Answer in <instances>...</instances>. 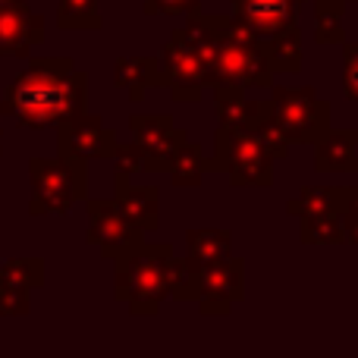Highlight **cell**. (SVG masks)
I'll list each match as a JSON object with an SVG mask.
<instances>
[{
  "label": "cell",
  "instance_id": "9c48e42d",
  "mask_svg": "<svg viewBox=\"0 0 358 358\" xmlns=\"http://www.w3.org/2000/svg\"><path fill=\"white\" fill-rule=\"evenodd\" d=\"M192 267H195V280H198V311L204 317L229 315L233 305H239L245 299V264H242V258L214 261V264H192Z\"/></svg>",
  "mask_w": 358,
  "mask_h": 358
},
{
  "label": "cell",
  "instance_id": "d4e9b609",
  "mask_svg": "<svg viewBox=\"0 0 358 358\" xmlns=\"http://www.w3.org/2000/svg\"><path fill=\"white\" fill-rule=\"evenodd\" d=\"M44 277H48V271H44L41 258H13L6 264H0V280L22 286V289H41Z\"/></svg>",
  "mask_w": 358,
  "mask_h": 358
},
{
  "label": "cell",
  "instance_id": "d6986e66",
  "mask_svg": "<svg viewBox=\"0 0 358 358\" xmlns=\"http://www.w3.org/2000/svg\"><path fill=\"white\" fill-rule=\"evenodd\" d=\"M185 258L192 264H214L233 258V233L229 229H189L185 233Z\"/></svg>",
  "mask_w": 358,
  "mask_h": 358
},
{
  "label": "cell",
  "instance_id": "1f68e13d",
  "mask_svg": "<svg viewBox=\"0 0 358 358\" xmlns=\"http://www.w3.org/2000/svg\"><path fill=\"white\" fill-rule=\"evenodd\" d=\"M343 220H346L349 245H352L358 255V185H352V198H349V208H346V214H343Z\"/></svg>",
  "mask_w": 358,
  "mask_h": 358
},
{
  "label": "cell",
  "instance_id": "603a6c76",
  "mask_svg": "<svg viewBox=\"0 0 358 358\" xmlns=\"http://www.w3.org/2000/svg\"><path fill=\"white\" fill-rule=\"evenodd\" d=\"M248 129L255 132V136L261 138V145H264L267 151H271L273 157H286L289 155V148H292V142L286 138V132H283V126L277 123V117H273V107H271V98L267 101H261V110L255 113V120H252V126Z\"/></svg>",
  "mask_w": 358,
  "mask_h": 358
},
{
  "label": "cell",
  "instance_id": "44dd1931",
  "mask_svg": "<svg viewBox=\"0 0 358 358\" xmlns=\"http://www.w3.org/2000/svg\"><path fill=\"white\" fill-rule=\"evenodd\" d=\"M204 173H208V157H204L201 145L185 138L173 167H170V182L179 185V189H195V185H201Z\"/></svg>",
  "mask_w": 358,
  "mask_h": 358
},
{
  "label": "cell",
  "instance_id": "83f0119b",
  "mask_svg": "<svg viewBox=\"0 0 358 358\" xmlns=\"http://www.w3.org/2000/svg\"><path fill=\"white\" fill-rule=\"evenodd\" d=\"M179 302H198V280H195V267L185 258H176L173 267V296Z\"/></svg>",
  "mask_w": 358,
  "mask_h": 358
},
{
  "label": "cell",
  "instance_id": "836d02e7",
  "mask_svg": "<svg viewBox=\"0 0 358 358\" xmlns=\"http://www.w3.org/2000/svg\"><path fill=\"white\" fill-rule=\"evenodd\" d=\"M0 155H3V129H0Z\"/></svg>",
  "mask_w": 358,
  "mask_h": 358
},
{
  "label": "cell",
  "instance_id": "484cf974",
  "mask_svg": "<svg viewBox=\"0 0 358 358\" xmlns=\"http://www.w3.org/2000/svg\"><path fill=\"white\" fill-rule=\"evenodd\" d=\"M31 311V289L0 280V317H25Z\"/></svg>",
  "mask_w": 358,
  "mask_h": 358
},
{
  "label": "cell",
  "instance_id": "5b68a950",
  "mask_svg": "<svg viewBox=\"0 0 358 358\" xmlns=\"http://www.w3.org/2000/svg\"><path fill=\"white\" fill-rule=\"evenodd\" d=\"M271 107L292 145H317L330 132V104L311 85H271Z\"/></svg>",
  "mask_w": 358,
  "mask_h": 358
},
{
  "label": "cell",
  "instance_id": "9a60e30c",
  "mask_svg": "<svg viewBox=\"0 0 358 358\" xmlns=\"http://www.w3.org/2000/svg\"><path fill=\"white\" fill-rule=\"evenodd\" d=\"M349 198H352V185H305L296 198L286 201V214L289 217H334L346 214Z\"/></svg>",
  "mask_w": 358,
  "mask_h": 358
},
{
  "label": "cell",
  "instance_id": "ba28073f",
  "mask_svg": "<svg viewBox=\"0 0 358 358\" xmlns=\"http://www.w3.org/2000/svg\"><path fill=\"white\" fill-rule=\"evenodd\" d=\"M88 210V233L85 242L101 252V258L117 261L120 255H126L132 245L145 239V233L120 210L117 198H85Z\"/></svg>",
  "mask_w": 358,
  "mask_h": 358
},
{
  "label": "cell",
  "instance_id": "277c9868",
  "mask_svg": "<svg viewBox=\"0 0 358 358\" xmlns=\"http://www.w3.org/2000/svg\"><path fill=\"white\" fill-rule=\"evenodd\" d=\"M29 214L48 217V214H66L73 204L88 198V161L79 157H31L29 161Z\"/></svg>",
  "mask_w": 358,
  "mask_h": 358
},
{
  "label": "cell",
  "instance_id": "f1b7e54d",
  "mask_svg": "<svg viewBox=\"0 0 358 358\" xmlns=\"http://www.w3.org/2000/svg\"><path fill=\"white\" fill-rule=\"evenodd\" d=\"M113 167H117V173H126V176H138L145 173V151L142 145L136 142H120L117 151H113Z\"/></svg>",
  "mask_w": 358,
  "mask_h": 358
},
{
  "label": "cell",
  "instance_id": "f546056e",
  "mask_svg": "<svg viewBox=\"0 0 358 358\" xmlns=\"http://www.w3.org/2000/svg\"><path fill=\"white\" fill-rule=\"evenodd\" d=\"M343 94L358 107V41H343Z\"/></svg>",
  "mask_w": 358,
  "mask_h": 358
},
{
  "label": "cell",
  "instance_id": "ac0fdd59",
  "mask_svg": "<svg viewBox=\"0 0 358 358\" xmlns=\"http://www.w3.org/2000/svg\"><path fill=\"white\" fill-rule=\"evenodd\" d=\"M248 88L242 85H217L214 88V113L217 126H252L255 113L261 110V101L248 98Z\"/></svg>",
  "mask_w": 358,
  "mask_h": 358
},
{
  "label": "cell",
  "instance_id": "cb8c5ba5",
  "mask_svg": "<svg viewBox=\"0 0 358 358\" xmlns=\"http://www.w3.org/2000/svg\"><path fill=\"white\" fill-rule=\"evenodd\" d=\"M101 0H57V25L60 29H101Z\"/></svg>",
  "mask_w": 358,
  "mask_h": 358
},
{
  "label": "cell",
  "instance_id": "5bb4252c",
  "mask_svg": "<svg viewBox=\"0 0 358 358\" xmlns=\"http://www.w3.org/2000/svg\"><path fill=\"white\" fill-rule=\"evenodd\" d=\"M113 179H117V182H113L117 185L113 198H117L120 210H123L142 233H155V229L161 227V189H157V185H136L132 176H126V173H117Z\"/></svg>",
  "mask_w": 358,
  "mask_h": 358
},
{
  "label": "cell",
  "instance_id": "8992f818",
  "mask_svg": "<svg viewBox=\"0 0 358 358\" xmlns=\"http://www.w3.org/2000/svg\"><path fill=\"white\" fill-rule=\"evenodd\" d=\"M214 57L208 66V88L242 85V88H271L273 69L267 60L264 41H236V38H214Z\"/></svg>",
  "mask_w": 358,
  "mask_h": 358
},
{
  "label": "cell",
  "instance_id": "8fae6325",
  "mask_svg": "<svg viewBox=\"0 0 358 358\" xmlns=\"http://www.w3.org/2000/svg\"><path fill=\"white\" fill-rule=\"evenodd\" d=\"M117 145V132L88 110L57 126V155L79 157V161H113Z\"/></svg>",
  "mask_w": 358,
  "mask_h": 358
},
{
  "label": "cell",
  "instance_id": "e575fe53",
  "mask_svg": "<svg viewBox=\"0 0 358 358\" xmlns=\"http://www.w3.org/2000/svg\"><path fill=\"white\" fill-rule=\"evenodd\" d=\"M296 3H299V6H305V3H311V0H296Z\"/></svg>",
  "mask_w": 358,
  "mask_h": 358
},
{
  "label": "cell",
  "instance_id": "7a4b0ae2",
  "mask_svg": "<svg viewBox=\"0 0 358 358\" xmlns=\"http://www.w3.org/2000/svg\"><path fill=\"white\" fill-rule=\"evenodd\" d=\"M173 245L142 239L113 261V299L123 302L132 317H155L173 296Z\"/></svg>",
  "mask_w": 358,
  "mask_h": 358
},
{
  "label": "cell",
  "instance_id": "2e32d148",
  "mask_svg": "<svg viewBox=\"0 0 358 358\" xmlns=\"http://www.w3.org/2000/svg\"><path fill=\"white\" fill-rule=\"evenodd\" d=\"M317 173H358V129H330L315 145Z\"/></svg>",
  "mask_w": 358,
  "mask_h": 358
},
{
  "label": "cell",
  "instance_id": "7402d4cb",
  "mask_svg": "<svg viewBox=\"0 0 358 358\" xmlns=\"http://www.w3.org/2000/svg\"><path fill=\"white\" fill-rule=\"evenodd\" d=\"M299 239L302 245H346V220L343 214L334 217H302V227H299Z\"/></svg>",
  "mask_w": 358,
  "mask_h": 358
},
{
  "label": "cell",
  "instance_id": "d590c367",
  "mask_svg": "<svg viewBox=\"0 0 358 358\" xmlns=\"http://www.w3.org/2000/svg\"><path fill=\"white\" fill-rule=\"evenodd\" d=\"M343 3H355V0H343Z\"/></svg>",
  "mask_w": 358,
  "mask_h": 358
},
{
  "label": "cell",
  "instance_id": "e0dca14e",
  "mask_svg": "<svg viewBox=\"0 0 358 358\" xmlns=\"http://www.w3.org/2000/svg\"><path fill=\"white\" fill-rule=\"evenodd\" d=\"M113 85L129 94L132 104H138L148 94V88H161L157 57H120L113 66Z\"/></svg>",
  "mask_w": 358,
  "mask_h": 358
},
{
  "label": "cell",
  "instance_id": "52a82bcc",
  "mask_svg": "<svg viewBox=\"0 0 358 358\" xmlns=\"http://www.w3.org/2000/svg\"><path fill=\"white\" fill-rule=\"evenodd\" d=\"M161 66V88H167L176 104H198L208 88V63L185 35V29H176L157 50Z\"/></svg>",
  "mask_w": 358,
  "mask_h": 358
},
{
  "label": "cell",
  "instance_id": "7c38bea8",
  "mask_svg": "<svg viewBox=\"0 0 358 358\" xmlns=\"http://www.w3.org/2000/svg\"><path fill=\"white\" fill-rule=\"evenodd\" d=\"M233 16H239L258 38H277L286 31L299 29V10L296 0H229Z\"/></svg>",
  "mask_w": 358,
  "mask_h": 358
},
{
  "label": "cell",
  "instance_id": "4316f807",
  "mask_svg": "<svg viewBox=\"0 0 358 358\" xmlns=\"http://www.w3.org/2000/svg\"><path fill=\"white\" fill-rule=\"evenodd\" d=\"M315 41L321 48H334V44L346 41L343 16H336V13H315Z\"/></svg>",
  "mask_w": 358,
  "mask_h": 358
},
{
  "label": "cell",
  "instance_id": "d6a6232c",
  "mask_svg": "<svg viewBox=\"0 0 358 358\" xmlns=\"http://www.w3.org/2000/svg\"><path fill=\"white\" fill-rule=\"evenodd\" d=\"M10 3H29V0H0V6H10Z\"/></svg>",
  "mask_w": 358,
  "mask_h": 358
},
{
  "label": "cell",
  "instance_id": "30bf717a",
  "mask_svg": "<svg viewBox=\"0 0 358 358\" xmlns=\"http://www.w3.org/2000/svg\"><path fill=\"white\" fill-rule=\"evenodd\" d=\"M132 142L142 145L145 170L148 173H170L179 148L185 145V129L173 126V117L167 113H132L129 117Z\"/></svg>",
  "mask_w": 358,
  "mask_h": 358
},
{
  "label": "cell",
  "instance_id": "6da1fadb",
  "mask_svg": "<svg viewBox=\"0 0 358 358\" xmlns=\"http://www.w3.org/2000/svg\"><path fill=\"white\" fill-rule=\"evenodd\" d=\"M88 107V76L73 57H41L13 79L0 98V117H13L22 129H57L82 117Z\"/></svg>",
  "mask_w": 358,
  "mask_h": 358
},
{
  "label": "cell",
  "instance_id": "3957f363",
  "mask_svg": "<svg viewBox=\"0 0 358 358\" xmlns=\"http://www.w3.org/2000/svg\"><path fill=\"white\" fill-rule=\"evenodd\" d=\"M273 161L277 157L261 145V138L248 126H217L214 155L208 157V170L227 173L233 189L273 185Z\"/></svg>",
  "mask_w": 358,
  "mask_h": 358
},
{
  "label": "cell",
  "instance_id": "4fadbf2b",
  "mask_svg": "<svg viewBox=\"0 0 358 358\" xmlns=\"http://www.w3.org/2000/svg\"><path fill=\"white\" fill-rule=\"evenodd\" d=\"M44 41V16L29 10V3L0 6V57L29 60L31 48Z\"/></svg>",
  "mask_w": 358,
  "mask_h": 358
},
{
  "label": "cell",
  "instance_id": "4dcf8cb0",
  "mask_svg": "<svg viewBox=\"0 0 358 358\" xmlns=\"http://www.w3.org/2000/svg\"><path fill=\"white\" fill-rule=\"evenodd\" d=\"M201 6V0H145V16H189Z\"/></svg>",
  "mask_w": 358,
  "mask_h": 358
},
{
  "label": "cell",
  "instance_id": "ffe728a7",
  "mask_svg": "<svg viewBox=\"0 0 358 358\" xmlns=\"http://www.w3.org/2000/svg\"><path fill=\"white\" fill-rule=\"evenodd\" d=\"M267 60L273 76H299L302 73V31H286V35L267 38L264 41Z\"/></svg>",
  "mask_w": 358,
  "mask_h": 358
}]
</instances>
